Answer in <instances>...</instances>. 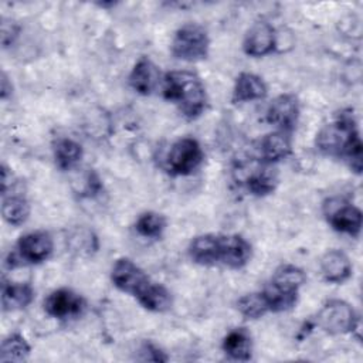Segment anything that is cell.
Returning <instances> with one entry per match:
<instances>
[{"instance_id": "cell-19", "label": "cell", "mask_w": 363, "mask_h": 363, "mask_svg": "<svg viewBox=\"0 0 363 363\" xmlns=\"http://www.w3.org/2000/svg\"><path fill=\"white\" fill-rule=\"evenodd\" d=\"M35 291L30 282L3 281L1 284V309L3 312H16L26 309L33 303Z\"/></svg>"}, {"instance_id": "cell-27", "label": "cell", "mask_w": 363, "mask_h": 363, "mask_svg": "<svg viewBox=\"0 0 363 363\" xmlns=\"http://www.w3.org/2000/svg\"><path fill=\"white\" fill-rule=\"evenodd\" d=\"M31 353V346L27 339L18 333L13 332L1 340L0 346V362H24Z\"/></svg>"}, {"instance_id": "cell-10", "label": "cell", "mask_w": 363, "mask_h": 363, "mask_svg": "<svg viewBox=\"0 0 363 363\" xmlns=\"http://www.w3.org/2000/svg\"><path fill=\"white\" fill-rule=\"evenodd\" d=\"M43 308L50 318L58 320H69L79 318L84 313L86 308V301L77 291L62 286L51 291L44 298Z\"/></svg>"}, {"instance_id": "cell-7", "label": "cell", "mask_w": 363, "mask_h": 363, "mask_svg": "<svg viewBox=\"0 0 363 363\" xmlns=\"http://www.w3.org/2000/svg\"><path fill=\"white\" fill-rule=\"evenodd\" d=\"M54 238L45 230H33L18 237L14 250L10 252L6 264L16 268L23 264L37 265L52 257Z\"/></svg>"}, {"instance_id": "cell-16", "label": "cell", "mask_w": 363, "mask_h": 363, "mask_svg": "<svg viewBox=\"0 0 363 363\" xmlns=\"http://www.w3.org/2000/svg\"><path fill=\"white\" fill-rule=\"evenodd\" d=\"M268 95V85L262 77L254 72L242 71L240 72L233 85L231 102L233 104H247L254 101L265 99Z\"/></svg>"}, {"instance_id": "cell-29", "label": "cell", "mask_w": 363, "mask_h": 363, "mask_svg": "<svg viewBox=\"0 0 363 363\" xmlns=\"http://www.w3.org/2000/svg\"><path fill=\"white\" fill-rule=\"evenodd\" d=\"M136 359L140 362H167L169 356L153 342L143 340L138 347Z\"/></svg>"}, {"instance_id": "cell-1", "label": "cell", "mask_w": 363, "mask_h": 363, "mask_svg": "<svg viewBox=\"0 0 363 363\" xmlns=\"http://www.w3.org/2000/svg\"><path fill=\"white\" fill-rule=\"evenodd\" d=\"M315 146L322 155L343 160L356 174L362 173L363 143L352 108L337 111L333 119L318 130Z\"/></svg>"}, {"instance_id": "cell-32", "label": "cell", "mask_w": 363, "mask_h": 363, "mask_svg": "<svg viewBox=\"0 0 363 363\" xmlns=\"http://www.w3.org/2000/svg\"><path fill=\"white\" fill-rule=\"evenodd\" d=\"M13 94V85L9 79L6 72H1V81H0V96L1 99H7Z\"/></svg>"}, {"instance_id": "cell-28", "label": "cell", "mask_w": 363, "mask_h": 363, "mask_svg": "<svg viewBox=\"0 0 363 363\" xmlns=\"http://www.w3.org/2000/svg\"><path fill=\"white\" fill-rule=\"evenodd\" d=\"M235 308L244 319L255 320L269 313L262 291L248 292L235 301Z\"/></svg>"}, {"instance_id": "cell-23", "label": "cell", "mask_w": 363, "mask_h": 363, "mask_svg": "<svg viewBox=\"0 0 363 363\" xmlns=\"http://www.w3.org/2000/svg\"><path fill=\"white\" fill-rule=\"evenodd\" d=\"M31 213L30 201L20 191L1 194V217L11 227H21Z\"/></svg>"}, {"instance_id": "cell-24", "label": "cell", "mask_w": 363, "mask_h": 363, "mask_svg": "<svg viewBox=\"0 0 363 363\" xmlns=\"http://www.w3.org/2000/svg\"><path fill=\"white\" fill-rule=\"evenodd\" d=\"M306 272L301 267L286 262L275 268L268 282L282 291L299 292L301 288L306 284Z\"/></svg>"}, {"instance_id": "cell-22", "label": "cell", "mask_w": 363, "mask_h": 363, "mask_svg": "<svg viewBox=\"0 0 363 363\" xmlns=\"http://www.w3.org/2000/svg\"><path fill=\"white\" fill-rule=\"evenodd\" d=\"M52 157L60 170L68 172L81 163L84 157V147L75 139L62 136L55 139L52 143Z\"/></svg>"}, {"instance_id": "cell-12", "label": "cell", "mask_w": 363, "mask_h": 363, "mask_svg": "<svg viewBox=\"0 0 363 363\" xmlns=\"http://www.w3.org/2000/svg\"><path fill=\"white\" fill-rule=\"evenodd\" d=\"M109 278L118 291L133 298L152 279L143 268H140L133 259L128 257H119L113 261Z\"/></svg>"}, {"instance_id": "cell-4", "label": "cell", "mask_w": 363, "mask_h": 363, "mask_svg": "<svg viewBox=\"0 0 363 363\" xmlns=\"http://www.w3.org/2000/svg\"><path fill=\"white\" fill-rule=\"evenodd\" d=\"M210 35L204 26L199 23L182 24L170 41L172 55L184 62H199L210 54Z\"/></svg>"}, {"instance_id": "cell-30", "label": "cell", "mask_w": 363, "mask_h": 363, "mask_svg": "<svg viewBox=\"0 0 363 363\" xmlns=\"http://www.w3.org/2000/svg\"><path fill=\"white\" fill-rule=\"evenodd\" d=\"M102 180L95 170H88L85 176V193L88 197L98 196L102 191Z\"/></svg>"}, {"instance_id": "cell-20", "label": "cell", "mask_w": 363, "mask_h": 363, "mask_svg": "<svg viewBox=\"0 0 363 363\" xmlns=\"http://www.w3.org/2000/svg\"><path fill=\"white\" fill-rule=\"evenodd\" d=\"M135 299L143 309L155 313L167 312L173 305L172 292L163 284L153 279L147 282V285L135 296Z\"/></svg>"}, {"instance_id": "cell-31", "label": "cell", "mask_w": 363, "mask_h": 363, "mask_svg": "<svg viewBox=\"0 0 363 363\" xmlns=\"http://www.w3.org/2000/svg\"><path fill=\"white\" fill-rule=\"evenodd\" d=\"M18 31H20V27L17 24H14L11 20L9 23L3 21V24H1V44H3V48H7L9 45H11L14 38L18 35Z\"/></svg>"}, {"instance_id": "cell-13", "label": "cell", "mask_w": 363, "mask_h": 363, "mask_svg": "<svg viewBox=\"0 0 363 363\" xmlns=\"http://www.w3.org/2000/svg\"><path fill=\"white\" fill-rule=\"evenodd\" d=\"M278 47V34L275 27L267 20L254 21L244 33L242 52L252 58H262L275 52Z\"/></svg>"}, {"instance_id": "cell-6", "label": "cell", "mask_w": 363, "mask_h": 363, "mask_svg": "<svg viewBox=\"0 0 363 363\" xmlns=\"http://www.w3.org/2000/svg\"><path fill=\"white\" fill-rule=\"evenodd\" d=\"M316 328L328 335L353 333L359 328V315L345 299H328L312 318Z\"/></svg>"}, {"instance_id": "cell-15", "label": "cell", "mask_w": 363, "mask_h": 363, "mask_svg": "<svg viewBox=\"0 0 363 363\" xmlns=\"http://www.w3.org/2000/svg\"><path fill=\"white\" fill-rule=\"evenodd\" d=\"M319 271L325 282L342 285L352 278L353 262L345 251L339 248H330L320 255Z\"/></svg>"}, {"instance_id": "cell-11", "label": "cell", "mask_w": 363, "mask_h": 363, "mask_svg": "<svg viewBox=\"0 0 363 363\" xmlns=\"http://www.w3.org/2000/svg\"><path fill=\"white\" fill-rule=\"evenodd\" d=\"M301 116V104L295 94L282 92L272 98L265 111V121L275 128L291 133L295 130Z\"/></svg>"}, {"instance_id": "cell-26", "label": "cell", "mask_w": 363, "mask_h": 363, "mask_svg": "<svg viewBox=\"0 0 363 363\" xmlns=\"http://www.w3.org/2000/svg\"><path fill=\"white\" fill-rule=\"evenodd\" d=\"M261 291L264 294L269 313L288 312L296 306L299 299V292L282 291L269 282H267V285Z\"/></svg>"}, {"instance_id": "cell-9", "label": "cell", "mask_w": 363, "mask_h": 363, "mask_svg": "<svg viewBox=\"0 0 363 363\" xmlns=\"http://www.w3.org/2000/svg\"><path fill=\"white\" fill-rule=\"evenodd\" d=\"M217 267L242 269L252 258V245L241 234L217 233Z\"/></svg>"}, {"instance_id": "cell-18", "label": "cell", "mask_w": 363, "mask_h": 363, "mask_svg": "<svg viewBox=\"0 0 363 363\" xmlns=\"http://www.w3.org/2000/svg\"><path fill=\"white\" fill-rule=\"evenodd\" d=\"M258 152L259 159L277 164L292 153V135L282 130H272L259 139Z\"/></svg>"}, {"instance_id": "cell-8", "label": "cell", "mask_w": 363, "mask_h": 363, "mask_svg": "<svg viewBox=\"0 0 363 363\" xmlns=\"http://www.w3.org/2000/svg\"><path fill=\"white\" fill-rule=\"evenodd\" d=\"M322 213L333 231L359 238L363 225V213L350 200L340 196L328 197L322 203Z\"/></svg>"}, {"instance_id": "cell-2", "label": "cell", "mask_w": 363, "mask_h": 363, "mask_svg": "<svg viewBox=\"0 0 363 363\" xmlns=\"http://www.w3.org/2000/svg\"><path fill=\"white\" fill-rule=\"evenodd\" d=\"M160 91L189 121L200 118L208 105L207 89L200 75L190 69H172L163 74Z\"/></svg>"}, {"instance_id": "cell-5", "label": "cell", "mask_w": 363, "mask_h": 363, "mask_svg": "<svg viewBox=\"0 0 363 363\" xmlns=\"http://www.w3.org/2000/svg\"><path fill=\"white\" fill-rule=\"evenodd\" d=\"M204 162L200 142L191 136H182L170 143L162 162V169L173 177L193 174Z\"/></svg>"}, {"instance_id": "cell-17", "label": "cell", "mask_w": 363, "mask_h": 363, "mask_svg": "<svg viewBox=\"0 0 363 363\" xmlns=\"http://www.w3.org/2000/svg\"><path fill=\"white\" fill-rule=\"evenodd\" d=\"M252 336L244 326L230 329L221 340L223 353L234 362H250L252 359Z\"/></svg>"}, {"instance_id": "cell-14", "label": "cell", "mask_w": 363, "mask_h": 363, "mask_svg": "<svg viewBox=\"0 0 363 363\" xmlns=\"http://www.w3.org/2000/svg\"><path fill=\"white\" fill-rule=\"evenodd\" d=\"M163 74L159 67L147 55H142L133 64L129 75L128 85L130 89L142 96L152 95L157 88H160Z\"/></svg>"}, {"instance_id": "cell-21", "label": "cell", "mask_w": 363, "mask_h": 363, "mask_svg": "<svg viewBox=\"0 0 363 363\" xmlns=\"http://www.w3.org/2000/svg\"><path fill=\"white\" fill-rule=\"evenodd\" d=\"M217 233L199 234L187 245V255L193 264L201 267H217Z\"/></svg>"}, {"instance_id": "cell-3", "label": "cell", "mask_w": 363, "mask_h": 363, "mask_svg": "<svg viewBox=\"0 0 363 363\" xmlns=\"http://www.w3.org/2000/svg\"><path fill=\"white\" fill-rule=\"evenodd\" d=\"M233 179L250 194L257 197L272 194L279 183L275 164L267 163L259 157L250 159V162H238L233 167Z\"/></svg>"}, {"instance_id": "cell-25", "label": "cell", "mask_w": 363, "mask_h": 363, "mask_svg": "<svg viewBox=\"0 0 363 363\" xmlns=\"http://www.w3.org/2000/svg\"><path fill=\"white\" fill-rule=\"evenodd\" d=\"M167 218L164 214L147 210L140 213L133 224L136 234L146 240H160L166 231Z\"/></svg>"}]
</instances>
